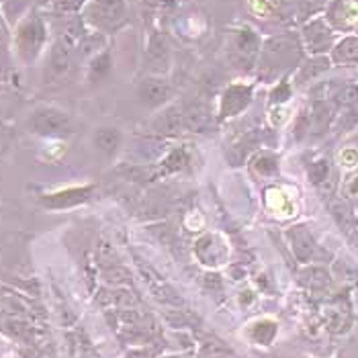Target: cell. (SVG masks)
Listing matches in <instances>:
<instances>
[{"instance_id":"1","label":"cell","mask_w":358,"mask_h":358,"mask_svg":"<svg viewBox=\"0 0 358 358\" xmlns=\"http://www.w3.org/2000/svg\"><path fill=\"white\" fill-rule=\"evenodd\" d=\"M45 39H48V29H45V23L37 15L27 17L17 27V33H15L17 52L25 62H33L37 55L41 54L43 45H45Z\"/></svg>"},{"instance_id":"2","label":"cell","mask_w":358,"mask_h":358,"mask_svg":"<svg viewBox=\"0 0 358 358\" xmlns=\"http://www.w3.org/2000/svg\"><path fill=\"white\" fill-rule=\"evenodd\" d=\"M27 127L37 136H64L72 131V117L57 107H37L29 115Z\"/></svg>"},{"instance_id":"3","label":"cell","mask_w":358,"mask_h":358,"mask_svg":"<svg viewBox=\"0 0 358 358\" xmlns=\"http://www.w3.org/2000/svg\"><path fill=\"white\" fill-rule=\"evenodd\" d=\"M125 0H90L86 19L101 31H113L125 21Z\"/></svg>"},{"instance_id":"4","label":"cell","mask_w":358,"mask_h":358,"mask_svg":"<svg viewBox=\"0 0 358 358\" xmlns=\"http://www.w3.org/2000/svg\"><path fill=\"white\" fill-rule=\"evenodd\" d=\"M72 70V41L59 37L52 45L45 68H43V83L57 84L62 83Z\"/></svg>"},{"instance_id":"5","label":"cell","mask_w":358,"mask_h":358,"mask_svg":"<svg viewBox=\"0 0 358 358\" xmlns=\"http://www.w3.org/2000/svg\"><path fill=\"white\" fill-rule=\"evenodd\" d=\"M139 101L148 107H158L166 103L172 96V86L166 78L160 76H150L145 80H141L138 88Z\"/></svg>"},{"instance_id":"6","label":"cell","mask_w":358,"mask_h":358,"mask_svg":"<svg viewBox=\"0 0 358 358\" xmlns=\"http://www.w3.org/2000/svg\"><path fill=\"white\" fill-rule=\"evenodd\" d=\"M250 96H252V88L244 86V84H234L225 90L223 101H221V115L229 117L236 115L240 110H244L248 107Z\"/></svg>"},{"instance_id":"7","label":"cell","mask_w":358,"mask_h":358,"mask_svg":"<svg viewBox=\"0 0 358 358\" xmlns=\"http://www.w3.org/2000/svg\"><path fill=\"white\" fill-rule=\"evenodd\" d=\"M258 37L252 29H240L234 33V55H238L244 64H250L258 54Z\"/></svg>"},{"instance_id":"8","label":"cell","mask_w":358,"mask_h":358,"mask_svg":"<svg viewBox=\"0 0 358 358\" xmlns=\"http://www.w3.org/2000/svg\"><path fill=\"white\" fill-rule=\"evenodd\" d=\"M90 189H70V191H62V193L48 194L41 199V203L50 209H64V207H72L83 203L84 199L88 196Z\"/></svg>"},{"instance_id":"9","label":"cell","mask_w":358,"mask_h":358,"mask_svg":"<svg viewBox=\"0 0 358 358\" xmlns=\"http://www.w3.org/2000/svg\"><path fill=\"white\" fill-rule=\"evenodd\" d=\"M289 238H291V244H293V250L297 254L299 260H309L313 256V250H315V242L313 238L309 236V231L305 227H293L289 231Z\"/></svg>"},{"instance_id":"10","label":"cell","mask_w":358,"mask_h":358,"mask_svg":"<svg viewBox=\"0 0 358 358\" xmlns=\"http://www.w3.org/2000/svg\"><path fill=\"white\" fill-rule=\"evenodd\" d=\"M121 131L115 127H101L94 131V148L101 150L103 154H115L121 145Z\"/></svg>"},{"instance_id":"11","label":"cell","mask_w":358,"mask_h":358,"mask_svg":"<svg viewBox=\"0 0 358 358\" xmlns=\"http://www.w3.org/2000/svg\"><path fill=\"white\" fill-rule=\"evenodd\" d=\"M148 62L156 70L168 68V45L160 35H154L148 43Z\"/></svg>"},{"instance_id":"12","label":"cell","mask_w":358,"mask_h":358,"mask_svg":"<svg viewBox=\"0 0 358 358\" xmlns=\"http://www.w3.org/2000/svg\"><path fill=\"white\" fill-rule=\"evenodd\" d=\"M305 37H307V43L313 52H324V48H328V43L331 41L330 31L324 27V23L315 21L311 23L309 27L305 29Z\"/></svg>"},{"instance_id":"13","label":"cell","mask_w":358,"mask_h":358,"mask_svg":"<svg viewBox=\"0 0 358 358\" xmlns=\"http://www.w3.org/2000/svg\"><path fill=\"white\" fill-rule=\"evenodd\" d=\"M185 125L189 129H205L209 125V109L203 103H194L193 107L185 110Z\"/></svg>"},{"instance_id":"14","label":"cell","mask_w":358,"mask_h":358,"mask_svg":"<svg viewBox=\"0 0 358 358\" xmlns=\"http://www.w3.org/2000/svg\"><path fill=\"white\" fill-rule=\"evenodd\" d=\"M156 127L162 134H178L185 125V113H180L178 109H170L166 115H162L156 123Z\"/></svg>"},{"instance_id":"15","label":"cell","mask_w":358,"mask_h":358,"mask_svg":"<svg viewBox=\"0 0 358 358\" xmlns=\"http://www.w3.org/2000/svg\"><path fill=\"white\" fill-rule=\"evenodd\" d=\"M109 70L110 55L109 52H103V54H99L90 62V66H88V80L90 83H99V80H103L109 74Z\"/></svg>"},{"instance_id":"16","label":"cell","mask_w":358,"mask_h":358,"mask_svg":"<svg viewBox=\"0 0 358 358\" xmlns=\"http://www.w3.org/2000/svg\"><path fill=\"white\" fill-rule=\"evenodd\" d=\"M334 59L336 62H358V37H348L344 39L336 50H334Z\"/></svg>"},{"instance_id":"17","label":"cell","mask_w":358,"mask_h":358,"mask_svg":"<svg viewBox=\"0 0 358 358\" xmlns=\"http://www.w3.org/2000/svg\"><path fill=\"white\" fill-rule=\"evenodd\" d=\"M328 176H330V168H328L326 162H315L309 170V178L315 185H322L324 180H328Z\"/></svg>"},{"instance_id":"18","label":"cell","mask_w":358,"mask_h":358,"mask_svg":"<svg viewBox=\"0 0 358 358\" xmlns=\"http://www.w3.org/2000/svg\"><path fill=\"white\" fill-rule=\"evenodd\" d=\"M84 4H86V0H54L52 2L54 10H57V13H76L83 8Z\"/></svg>"},{"instance_id":"19","label":"cell","mask_w":358,"mask_h":358,"mask_svg":"<svg viewBox=\"0 0 358 358\" xmlns=\"http://www.w3.org/2000/svg\"><path fill=\"white\" fill-rule=\"evenodd\" d=\"M185 162H187V154H182V152H174V154L166 160L164 164L168 170H174V168H180Z\"/></svg>"},{"instance_id":"20","label":"cell","mask_w":358,"mask_h":358,"mask_svg":"<svg viewBox=\"0 0 358 358\" xmlns=\"http://www.w3.org/2000/svg\"><path fill=\"white\" fill-rule=\"evenodd\" d=\"M258 170L260 172H264V174H271V172H275L276 164L273 158H262V160H258Z\"/></svg>"},{"instance_id":"21","label":"cell","mask_w":358,"mask_h":358,"mask_svg":"<svg viewBox=\"0 0 358 358\" xmlns=\"http://www.w3.org/2000/svg\"><path fill=\"white\" fill-rule=\"evenodd\" d=\"M322 4V0H301V6L305 10H315Z\"/></svg>"},{"instance_id":"22","label":"cell","mask_w":358,"mask_h":358,"mask_svg":"<svg viewBox=\"0 0 358 358\" xmlns=\"http://www.w3.org/2000/svg\"><path fill=\"white\" fill-rule=\"evenodd\" d=\"M6 37H8V29H6V23H4L2 15H0V41H4Z\"/></svg>"},{"instance_id":"23","label":"cell","mask_w":358,"mask_h":358,"mask_svg":"<svg viewBox=\"0 0 358 358\" xmlns=\"http://www.w3.org/2000/svg\"><path fill=\"white\" fill-rule=\"evenodd\" d=\"M350 193L358 194V178L355 180V182H352V185H350Z\"/></svg>"}]
</instances>
